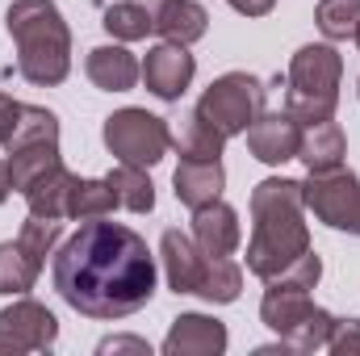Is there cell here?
Returning a JSON list of instances; mask_svg holds the SVG:
<instances>
[{
  "mask_svg": "<svg viewBox=\"0 0 360 356\" xmlns=\"http://www.w3.org/2000/svg\"><path fill=\"white\" fill-rule=\"evenodd\" d=\"M327 352H335V356H360V319H335V323H331Z\"/></svg>",
  "mask_w": 360,
  "mask_h": 356,
  "instance_id": "31",
  "label": "cell"
},
{
  "mask_svg": "<svg viewBox=\"0 0 360 356\" xmlns=\"http://www.w3.org/2000/svg\"><path fill=\"white\" fill-rule=\"evenodd\" d=\"M344 155H348V139H344V126H340L335 117H323V122H306V126H302L297 160L306 164V172L340 168Z\"/></svg>",
  "mask_w": 360,
  "mask_h": 356,
  "instance_id": "17",
  "label": "cell"
},
{
  "mask_svg": "<svg viewBox=\"0 0 360 356\" xmlns=\"http://www.w3.org/2000/svg\"><path fill=\"white\" fill-rule=\"evenodd\" d=\"M352 42H356V46H360V25H356V34H352Z\"/></svg>",
  "mask_w": 360,
  "mask_h": 356,
  "instance_id": "38",
  "label": "cell"
},
{
  "mask_svg": "<svg viewBox=\"0 0 360 356\" xmlns=\"http://www.w3.org/2000/svg\"><path fill=\"white\" fill-rule=\"evenodd\" d=\"M188 235L193 243L205 252V256H235V248L243 243V227H239V210L226 205L222 197L193 210V222H188Z\"/></svg>",
  "mask_w": 360,
  "mask_h": 356,
  "instance_id": "13",
  "label": "cell"
},
{
  "mask_svg": "<svg viewBox=\"0 0 360 356\" xmlns=\"http://www.w3.org/2000/svg\"><path fill=\"white\" fill-rule=\"evenodd\" d=\"M8 352L17 356V352H21V344H17V340H13L8 331H0V356H8Z\"/></svg>",
  "mask_w": 360,
  "mask_h": 356,
  "instance_id": "35",
  "label": "cell"
},
{
  "mask_svg": "<svg viewBox=\"0 0 360 356\" xmlns=\"http://www.w3.org/2000/svg\"><path fill=\"white\" fill-rule=\"evenodd\" d=\"M314 25L323 30L327 42H348L360 25V0H319Z\"/></svg>",
  "mask_w": 360,
  "mask_h": 356,
  "instance_id": "27",
  "label": "cell"
},
{
  "mask_svg": "<svg viewBox=\"0 0 360 356\" xmlns=\"http://www.w3.org/2000/svg\"><path fill=\"white\" fill-rule=\"evenodd\" d=\"M306 210L344 235H360V177L352 168H327V172H306L302 180Z\"/></svg>",
  "mask_w": 360,
  "mask_h": 356,
  "instance_id": "8",
  "label": "cell"
},
{
  "mask_svg": "<svg viewBox=\"0 0 360 356\" xmlns=\"http://www.w3.org/2000/svg\"><path fill=\"white\" fill-rule=\"evenodd\" d=\"M226 189V168L222 160H180L172 172V193L184 210H201L210 201H218Z\"/></svg>",
  "mask_w": 360,
  "mask_h": 356,
  "instance_id": "16",
  "label": "cell"
},
{
  "mask_svg": "<svg viewBox=\"0 0 360 356\" xmlns=\"http://www.w3.org/2000/svg\"><path fill=\"white\" fill-rule=\"evenodd\" d=\"M101 25H105L117 42H143L147 34H155V17H151L143 4H134V0L109 4L105 17H101Z\"/></svg>",
  "mask_w": 360,
  "mask_h": 356,
  "instance_id": "26",
  "label": "cell"
},
{
  "mask_svg": "<svg viewBox=\"0 0 360 356\" xmlns=\"http://www.w3.org/2000/svg\"><path fill=\"white\" fill-rule=\"evenodd\" d=\"M319 276H323V260H319V256H314V248H310L306 256H297L293 265L285 268L276 281H281V285H297V289H314V285H319Z\"/></svg>",
  "mask_w": 360,
  "mask_h": 356,
  "instance_id": "30",
  "label": "cell"
},
{
  "mask_svg": "<svg viewBox=\"0 0 360 356\" xmlns=\"http://www.w3.org/2000/svg\"><path fill=\"white\" fill-rule=\"evenodd\" d=\"M72 184H76V172H68L63 164L59 168H51L46 177H38L21 197H25V205H30V214L34 218H68V197H72Z\"/></svg>",
  "mask_w": 360,
  "mask_h": 356,
  "instance_id": "20",
  "label": "cell"
},
{
  "mask_svg": "<svg viewBox=\"0 0 360 356\" xmlns=\"http://www.w3.org/2000/svg\"><path fill=\"white\" fill-rule=\"evenodd\" d=\"M310 252L306 197L302 180L269 177L252 189V239H248V272L276 281L297 256Z\"/></svg>",
  "mask_w": 360,
  "mask_h": 356,
  "instance_id": "2",
  "label": "cell"
},
{
  "mask_svg": "<svg viewBox=\"0 0 360 356\" xmlns=\"http://www.w3.org/2000/svg\"><path fill=\"white\" fill-rule=\"evenodd\" d=\"M172 147H176L180 160H222V147H226V139L193 109V113H184L176 126V134H172Z\"/></svg>",
  "mask_w": 360,
  "mask_h": 356,
  "instance_id": "21",
  "label": "cell"
},
{
  "mask_svg": "<svg viewBox=\"0 0 360 356\" xmlns=\"http://www.w3.org/2000/svg\"><path fill=\"white\" fill-rule=\"evenodd\" d=\"M331 323H335V314L331 310H323V306H314L281 344L289 348V352H319V348H327V336H331Z\"/></svg>",
  "mask_w": 360,
  "mask_h": 356,
  "instance_id": "28",
  "label": "cell"
},
{
  "mask_svg": "<svg viewBox=\"0 0 360 356\" xmlns=\"http://www.w3.org/2000/svg\"><path fill=\"white\" fill-rule=\"evenodd\" d=\"M297 143H302V122L293 113H285V109L260 113L248 126V151L269 168H281V164L297 160Z\"/></svg>",
  "mask_w": 360,
  "mask_h": 356,
  "instance_id": "10",
  "label": "cell"
},
{
  "mask_svg": "<svg viewBox=\"0 0 360 356\" xmlns=\"http://www.w3.org/2000/svg\"><path fill=\"white\" fill-rule=\"evenodd\" d=\"M84 76L101 92H130L143 80V63L134 59V51H126V42H109V46H92L89 51Z\"/></svg>",
  "mask_w": 360,
  "mask_h": 356,
  "instance_id": "15",
  "label": "cell"
},
{
  "mask_svg": "<svg viewBox=\"0 0 360 356\" xmlns=\"http://www.w3.org/2000/svg\"><path fill=\"white\" fill-rule=\"evenodd\" d=\"M0 331H8L21 344V352H46L59 340V319L42 302H34V298L21 293L13 306L0 310Z\"/></svg>",
  "mask_w": 360,
  "mask_h": 356,
  "instance_id": "11",
  "label": "cell"
},
{
  "mask_svg": "<svg viewBox=\"0 0 360 356\" xmlns=\"http://www.w3.org/2000/svg\"><path fill=\"white\" fill-rule=\"evenodd\" d=\"M264 298H260V323L276 331V340H285L310 310H314V298L310 289H297V285H281V281H264Z\"/></svg>",
  "mask_w": 360,
  "mask_h": 356,
  "instance_id": "18",
  "label": "cell"
},
{
  "mask_svg": "<svg viewBox=\"0 0 360 356\" xmlns=\"http://www.w3.org/2000/svg\"><path fill=\"white\" fill-rule=\"evenodd\" d=\"M210 30V13L197 4V0H168L160 13H155V34L164 42H180V46H193L201 42Z\"/></svg>",
  "mask_w": 360,
  "mask_h": 356,
  "instance_id": "19",
  "label": "cell"
},
{
  "mask_svg": "<svg viewBox=\"0 0 360 356\" xmlns=\"http://www.w3.org/2000/svg\"><path fill=\"white\" fill-rule=\"evenodd\" d=\"M197 76V59L180 42H155L143 59V84L160 101H180Z\"/></svg>",
  "mask_w": 360,
  "mask_h": 356,
  "instance_id": "9",
  "label": "cell"
},
{
  "mask_svg": "<svg viewBox=\"0 0 360 356\" xmlns=\"http://www.w3.org/2000/svg\"><path fill=\"white\" fill-rule=\"evenodd\" d=\"M226 323H218L214 314H176L168 336H164V356H222L226 352Z\"/></svg>",
  "mask_w": 360,
  "mask_h": 356,
  "instance_id": "12",
  "label": "cell"
},
{
  "mask_svg": "<svg viewBox=\"0 0 360 356\" xmlns=\"http://www.w3.org/2000/svg\"><path fill=\"white\" fill-rule=\"evenodd\" d=\"M101 139H105V147L117 164H134V168H155L172 147L168 122L147 113V109H134V105L109 113L105 126H101Z\"/></svg>",
  "mask_w": 360,
  "mask_h": 356,
  "instance_id": "7",
  "label": "cell"
},
{
  "mask_svg": "<svg viewBox=\"0 0 360 356\" xmlns=\"http://www.w3.org/2000/svg\"><path fill=\"white\" fill-rule=\"evenodd\" d=\"M59 235H63L59 218H34V214H30V218L21 222V231H17V243H21L34 260H42V265H46V256L55 252Z\"/></svg>",
  "mask_w": 360,
  "mask_h": 356,
  "instance_id": "29",
  "label": "cell"
},
{
  "mask_svg": "<svg viewBox=\"0 0 360 356\" xmlns=\"http://www.w3.org/2000/svg\"><path fill=\"white\" fill-rule=\"evenodd\" d=\"M59 117L42 105H21V122L13 130V139L4 143V168L13 193H25L38 177H46L51 168H59Z\"/></svg>",
  "mask_w": 360,
  "mask_h": 356,
  "instance_id": "5",
  "label": "cell"
},
{
  "mask_svg": "<svg viewBox=\"0 0 360 356\" xmlns=\"http://www.w3.org/2000/svg\"><path fill=\"white\" fill-rule=\"evenodd\" d=\"M4 30L17 46V76L34 89H55L72 76V30L55 0H13Z\"/></svg>",
  "mask_w": 360,
  "mask_h": 356,
  "instance_id": "3",
  "label": "cell"
},
{
  "mask_svg": "<svg viewBox=\"0 0 360 356\" xmlns=\"http://www.w3.org/2000/svg\"><path fill=\"white\" fill-rule=\"evenodd\" d=\"M356 96H360V80H356Z\"/></svg>",
  "mask_w": 360,
  "mask_h": 356,
  "instance_id": "39",
  "label": "cell"
},
{
  "mask_svg": "<svg viewBox=\"0 0 360 356\" xmlns=\"http://www.w3.org/2000/svg\"><path fill=\"white\" fill-rule=\"evenodd\" d=\"M239 17H264V13H272L276 8V0H226Z\"/></svg>",
  "mask_w": 360,
  "mask_h": 356,
  "instance_id": "34",
  "label": "cell"
},
{
  "mask_svg": "<svg viewBox=\"0 0 360 356\" xmlns=\"http://www.w3.org/2000/svg\"><path fill=\"white\" fill-rule=\"evenodd\" d=\"M38 272H42V260H34L17 239L0 243V293L8 298H21L38 285Z\"/></svg>",
  "mask_w": 360,
  "mask_h": 356,
  "instance_id": "24",
  "label": "cell"
},
{
  "mask_svg": "<svg viewBox=\"0 0 360 356\" xmlns=\"http://www.w3.org/2000/svg\"><path fill=\"white\" fill-rule=\"evenodd\" d=\"M160 265H164V281H168L172 293H197V281H201V268H205V252L193 243V235L168 227L160 235Z\"/></svg>",
  "mask_w": 360,
  "mask_h": 356,
  "instance_id": "14",
  "label": "cell"
},
{
  "mask_svg": "<svg viewBox=\"0 0 360 356\" xmlns=\"http://www.w3.org/2000/svg\"><path fill=\"white\" fill-rule=\"evenodd\" d=\"M264 80H256L252 72H226V76H218L210 89L201 92V101H197V113L222 134V139H239V134H248V126L264 113Z\"/></svg>",
  "mask_w": 360,
  "mask_h": 356,
  "instance_id": "6",
  "label": "cell"
},
{
  "mask_svg": "<svg viewBox=\"0 0 360 356\" xmlns=\"http://www.w3.org/2000/svg\"><path fill=\"white\" fill-rule=\"evenodd\" d=\"M113 210H117V197H113V189L105 184V177H101V180L76 177L72 197H68V218L89 222V218H109Z\"/></svg>",
  "mask_w": 360,
  "mask_h": 356,
  "instance_id": "25",
  "label": "cell"
},
{
  "mask_svg": "<svg viewBox=\"0 0 360 356\" xmlns=\"http://www.w3.org/2000/svg\"><path fill=\"white\" fill-rule=\"evenodd\" d=\"M96 352H101V356H109V352L151 356V344H147V340H139V336H109V340H101V344H96Z\"/></svg>",
  "mask_w": 360,
  "mask_h": 356,
  "instance_id": "32",
  "label": "cell"
},
{
  "mask_svg": "<svg viewBox=\"0 0 360 356\" xmlns=\"http://www.w3.org/2000/svg\"><path fill=\"white\" fill-rule=\"evenodd\" d=\"M8 193H13V184H8V168H4V160H0V205L8 201Z\"/></svg>",
  "mask_w": 360,
  "mask_h": 356,
  "instance_id": "36",
  "label": "cell"
},
{
  "mask_svg": "<svg viewBox=\"0 0 360 356\" xmlns=\"http://www.w3.org/2000/svg\"><path fill=\"white\" fill-rule=\"evenodd\" d=\"M239 289H243V268L235 265L231 256H205L201 281H197V298L201 302L231 306V302H239Z\"/></svg>",
  "mask_w": 360,
  "mask_h": 356,
  "instance_id": "22",
  "label": "cell"
},
{
  "mask_svg": "<svg viewBox=\"0 0 360 356\" xmlns=\"http://www.w3.org/2000/svg\"><path fill=\"white\" fill-rule=\"evenodd\" d=\"M134 4H143V8H147V13H151V17H155V13H160V8H164V4H168V0H134Z\"/></svg>",
  "mask_w": 360,
  "mask_h": 356,
  "instance_id": "37",
  "label": "cell"
},
{
  "mask_svg": "<svg viewBox=\"0 0 360 356\" xmlns=\"http://www.w3.org/2000/svg\"><path fill=\"white\" fill-rule=\"evenodd\" d=\"M105 184L113 189L117 197V210H130V214H151L155 210V184L147 177V168H134V164H117Z\"/></svg>",
  "mask_w": 360,
  "mask_h": 356,
  "instance_id": "23",
  "label": "cell"
},
{
  "mask_svg": "<svg viewBox=\"0 0 360 356\" xmlns=\"http://www.w3.org/2000/svg\"><path fill=\"white\" fill-rule=\"evenodd\" d=\"M51 276L59 298L96 323L130 319L155 298V256L147 239L105 218H89L72 239H63Z\"/></svg>",
  "mask_w": 360,
  "mask_h": 356,
  "instance_id": "1",
  "label": "cell"
},
{
  "mask_svg": "<svg viewBox=\"0 0 360 356\" xmlns=\"http://www.w3.org/2000/svg\"><path fill=\"white\" fill-rule=\"evenodd\" d=\"M340 80H344V55L331 42H306L289 59V92H285V113H293L302 126L335 117L340 105Z\"/></svg>",
  "mask_w": 360,
  "mask_h": 356,
  "instance_id": "4",
  "label": "cell"
},
{
  "mask_svg": "<svg viewBox=\"0 0 360 356\" xmlns=\"http://www.w3.org/2000/svg\"><path fill=\"white\" fill-rule=\"evenodd\" d=\"M17 122H21V101H13L8 92H0V143H8V139H13Z\"/></svg>",
  "mask_w": 360,
  "mask_h": 356,
  "instance_id": "33",
  "label": "cell"
}]
</instances>
